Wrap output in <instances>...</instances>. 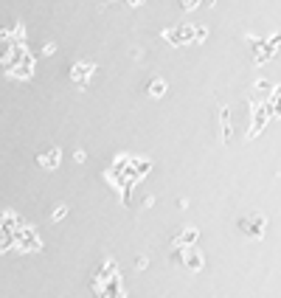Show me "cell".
Returning a JSON list of instances; mask_svg holds the SVG:
<instances>
[{"label": "cell", "mask_w": 281, "mask_h": 298, "mask_svg": "<svg viewBox=\"0 0 281 298\" xmlns=\"http://www.w3.org/2000/svg\"><path fill=\"white\" fill-rule=\"evenodd\" d=\"M0 43H12V28H0Z\"/></svg>", "instance_id": "603a6c76"}, {"label": "cell", "mask_w": 281, "mask_h": 298, "mask_svg": "<svg viewBox=\"0 0 281 298\" xmlns=\"http://www.w3.org/2000/svg\"><path fill=\"white\" fill-rule=\"evenodd\" d=\"M208 40V28L205 25H194V43H205Z\"/></svg>", "instance_id": "e0dca14e"}, {"label": "cell", "mask_w": 281, "mask_h": 298, "mask_svg": "<svg viewBox=\"0 0 281 298\" xmlns=\"http://www.w3.org/2000/svg\"><path fill=\"white\" fill-rule=\"evenodd\" d=\"M14 248H17L20 253H37V250H43V239H40V234L34 231V228L23 222V225L14 231Z\"/></svg>", "instance_id": "277c9868"}, {"label": "cell", "mask_w": 281, "mask_h": 298, "mask_svg": "<svg viewBox=\"0 0 281 298\" xmlns=\"http://www.w3.org/2000/svg\"><path fill=\"white\" fill-rule=\"evenodd\" d=\"M93 73H96V62H76V65L71 68V79H74V85L79 87V90H85V87L90 85Z\"/></svg>", "instance_id": "8992f818"}, {"label": "cell", "mask_w": 281, "mask_h": 298, "mask_svg": "<svg viewBox=\"0 0 281 298\" xmlns=\"http://www.w3.org/2000/svg\"><path fill=\"white\" fill-rule=\"evenodd\" d=\"M200 3H202V6H208V9H214V6H217V0H200Z\"/></svg>", "instance_id": "4316f807"}, {"label": "cell", "mask_w": 281, "mask_h": 298, "mask_svg": "<svg viewBox=\"0 0 281 298\" xmlns=\"http://www.w3.org/2000/svg\"><path fill=\"white\" fill-rule=\"evenodd\" d=\"M180 3V9H183V12H194L197 6H200V0H178Z\"/></svg>", "instance_id": "ffe728a7"}, {"label": "cell", "mask_w": 281, "mask_h": 298, "mask_svg": "<svg viewBox=\"0 0 281 298\" xmlns=\"http://www.w3.org/2000/svg\"><path fill=\"white\" fill-rule=\"evenodd\" d=\"M113 273H118V264H116V259H110V256H104L101 268L96 270V279H98V281H104V279H107V276H113Z\"/></svg>", "instance_id": "4fadbf2b"}, {"label": "cell", "mask_w": 281, "mask_h": 298, "mask_svg": "<svg viewBox=\"0 0 281 298\" xmlns=\"http://www.w3.org/2000/svg\"><path fill=\"white\" fill-rule=\"evenodd\" d=\"M166 87H169V85H166L163 76H155V79L147 85V96L149 98H160V96H166Z\"/></svg>", "instance_id": "7c38bea8"}, {"label": "cell", "mask_w": 281, "mask_h": 298, "mask_svg": "<svg viewBox=\"0 0 281 298\" xmlns=\"http://www.w3.org/2000/svg\"><path fill=\"white\" fill-rule=\"evenodd\" d=\"M169 264H171V268H183V248L174 245V250L169 253Z\"/></svg>", "instance_id": "2e32d148"}, {"label": "cell", "mask_w": 281, "mask_h": 298, "mask_svg": "<svg viewBox=\"0 0 281 298\" xmlns=\"http://www.w3.org/2000/svg\"><path fill=\"white\" fill-rule=\"evenodd\" d=\"M178 208H180V211H186V208H189V200H186V197H180V200H178Z\"/></svg>", "instance_id": "d4e9b609"}, {"label": "cell", "mask_w": 281, "mask_h": 298, "mask_svg": "<svg viewBox=\"0 0 281 298\" xmlns=\"http://www.w3.org/2000/svg\"><path fill=\"white\" fill-rule=\"evenodd\" d=\"M183 268L189 270V273H200V270L205 268V256H202V250H197L194 245H191V248H183Z\"/></svg>", "instance_id": "52a82bcc"}, {"label": "cell", "mask_w": 281, "mask_h": 298, "mask_svg": "<svg viewBox=\"0 0 281 298\" xmlns=\"http://www.w3.org/2000/svg\"><path fill=\"white\" fill-rule=\"evenodd\" d=\"M236 228L248 239H264V234H267V217L264 214H242L236 219Z\"/></svg>", "instance_id": "6da1fadb"}, {"label": "cell", "mask_w": 281, "mask_h": 298, "mask_svg": "<svg viewBox=\"0 0 281 298\" xmlns=\"http://www.w3.org/2000/svg\"><path fill=\"white\" fill-rule=\"evenodd\" d=\"M231 135H233V127H231V110H228V104H220V138L225 141H231Z\"/></svg>", "instance_id": "30bf717a"}, {"label": "cell", "mask_w": 281, "mask_h": 298, "mask_svg": "<svg viewBox=\"0 0 281 298\" xmlns=\"http://www.w3.org/2000/svg\"><path fill=\"white\" fill-rule=\"evenodd\" d=\"M74 158H76V163H85V160H87L85 149H76V155H74Z\"/></svg>", "instance_id": "cb8c5ba5"}, {"label": "cell", "mask_w": 281, "mask_h": 298, "mask_svg": "<svg viewBox=\"0 0 281 298\" xmlns=\"http://www.w3.org/2000/svg\"><path fill=\"white\" fill-rule=\"evenodd\" d=\"M67 211H71L67 206H56V208H54V217H51V219H54V222H59V219L67 217Z\"/></svg>", "instance_id": "d6986e66"}, {"label": "cell", "mask_w": 281, "mask_h": 298, "mask_svg": "<svg viewBox=\"0 0 281 298\" xmlns=\"http://www.w3.org/2000/svg\"><path fill=\"white\" fill-rule=\"evenodd\" d=\"M149 268V256L144 253V256H138V259H135V270H147Z\"/></svg>", "instance_id": "44dd1931"}, {"label": "cell", "mask_w": 281, "mask_h": 298, "mask_svg": "<svg viewBox=\"0 0 281 298\" xmlns=\"http://www.w3.org/2000/svg\"><path fill=\"white\" fill-rule=\"evenodd\" d=\"M248 110H251V129H248V138H256L259 133L264 129V124L273 118V110H270V104L264 102H256V98H251L248 102Z\"/></svg>", "instance_id": "3957f363"}, {"label": "cell", "mask_w": 281, "mask_h": 298, "mask_svg": "<svg viewBox=\"0 0 281 298\" xmlns=\"http://www.w3.org/2000/svg\"><path fill=\"white\" fill-rule=\"evenodd\" d=\"M0 222H3L9 231H17V228L23 225V217H20V214H14V211H3V214H0Z\"/></svg>", "instance_id": "5bb4252c"}, {"label": "cell", "mask_w": 281, "mask_h": 298, "mask_svg": "<svg viewBox=\"0 0 281 298\" xmlns=\"http://www.w3.org/2000/svg\"><path fill=\"white\" fill-rule=\"evenodd\" d=\"M253 65L256 68H262V65H267L270 59H273L275 54H278V45H281V34H273V37H267V40H253Z\"/></svg>", "instance_id": "7a4b0ae2"}, {"label": "cell", "mask_w": 281, "mask_h": 298, "mask_svg": "<svg viewBox=\"0 0 281 298\" xmlns=\"http://www.w3.org/2000/svg\"><path fill=\"white\" fill-rule=\"evenodd\" d=\"M59 160H62V149H59V146H51L48 152L37 155V163L43 166V169H56V166H59Z\"/></svg>", "instance_id": "9c48e42d"}, {"label": "cell", "mask_w": 281, "mask_h": 298, "mask_svg": "<svg viewBox=\"0 0 281 298\" xmlns=\"http://www.w3.org/2000/svg\"><path fill=\"white\" fill-rule=\"evenodd\" d=\"M12 40H25V25L23 23H14L12 25Z\"/></svg>", "instance_id": "ac0fdd59"}, {"label": "cell", "mask_w": 281, "mask_h": 298, "mask_svg": "<svg viewBox=\"0 0 281 298\" xmlns=\"http://www.w3.org/2000/svg\"><path fill=\"white\" fill-rule=\"evenodd\" d=\"M273 90H275V85L270 79H256V82H253V93H256L259 98H267Z\"/></svg>", "instance_id": "9a60e30c"}, {"label": "cell", "mask_w": 281, "mask_h": 298, "mask_svg": "<svg viewBox=\"0 0 281 298\" xmlns=\"http://www.w3.org/2000/svg\"><path fill=\"white\" fill-rule=\"evenodd\" d=\"M34 62H37L34 56L25 54L23 59H20L12 71H6V73H9V76H14V79H31V76H34Z\"/></svg>", "instance_id": "ba28073f"}, {"label": "cell", "mask_w": 281, "mask_h": 298, "mask_svg": "<svg viewBox=\"0 0 281 298\" xmlns=\"http://www.w3.org/2000/svg\"><path fill=\"white\" fill-rule=\"evenodd\" d=\"M56 54V43H45V48H43V56H54Z\"/></svg>", "instance_id": "7402d4cb"}, {"label": "cell", "mask_w": 281, "mask_h": 298, "mask_svg": "<svg viewBox=\"0 0 281 298\" xmlns=\"http://www.w3.org/2000/svg\"><path fill=\"white\" fill-rule=\"evenodd\" d=\"M155 206V194H149L147 200H144V208H152Z\"/></svg>", "instance_id": "484cf974"}, {"label": "cell", "mask_w": 281, "mask_h": 298, "mask_svg": "<svg viewBox=\"0 0 281 298\" xmlns=\"http://www.w3.org/2000/svg\"><path fill=\"white\" fill-rule=\"evenodd\" d=\"M169 45L180 48V45H194V23H180V25H171V28H163L160 31Z\"/></svg>", "instance_id": "5b68a950"}, {"label": "cell", "mask_w": 281, "mask_h": 298, "mask_svg": "<svg viewBox=\"0 0 281 298\" xmlns=\"http://www.w3.org/2000/svg\"><path fill=\"white\" fill-rule=\"evenodd\" d=\"M197 239H200V231H197V228H183L178 237L171 239V245H178V248H191V245H197Z\"/></svg>", "instance_id": "8fae6325"}]
</instances>
